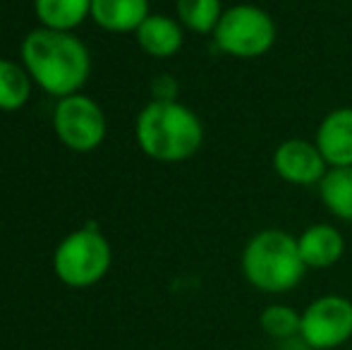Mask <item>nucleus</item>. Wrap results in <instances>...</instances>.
Masks as SVG:
<instances>
[{"label": "nucleus", "instance_id": "nucleus-3", "mask_svg": "<svg viewBox=\"0 0 352 350\" xmlns=\"http://www.w3.org/2000/svg\"><path fill=\"white\" fill-rule=\"evenodd\" d=\"M242 278L264 295H285L305 281L297 235L285 228H261L245 243L240 254Z\"/></svg>", "mask_w": 352, "mask_h": 350}, {"label": "nucleus", "instance_id": "nucleus-13", "mask_svg": "<svg viewBox=\"0 0 352 350\" xmlns=\"http://www.w3.org/2000/svg\"><path fill=\"white\" fill-rule=\"evenodd\" d=\"M38 27L74 32L91 19V0H34Z\"/></svg>", "mask_w": 352, "mask_h": 350}, {"label": "nucleus", "instance_id": "nucleus-14", "mask_svg": "<svg viewBox=\"0 0 352 350\" xmlns=\"http://www.w3.org/2000/svg\"><path fill=\"white\" fill-rule=\"evenodd\" d=\"M319 199L333 219L352 223V166L329 168L319 182Z\"/></svg>", "mask_w": 352, "mask_h": 350}, {"label": "nucleus", "instance_id": "nucleus-2", "mask_svg": "<svg viewBox=\"0 0 352 350\" xmlns=\"http://www.w3.org/2000/svg\"><path fill=\"white\" fill-rule=\"evenodd\" d=\"M135 140L151 161L182 164L199 154L204 122L182 101H148L137 116Z\"/></svg>", "mask_w": 352, "mask_h": 350}, {"label": "nucleus", "instance_id": "nucleus-4", "mask_svg": "<svg viewBox=\"0 0 352 350\" xmlns=\"http://www.w3.org/2000/svg\"><path fill=\"white\" fill-rule=\"evenodd\" d=\"M213 46L235 61L264 58L278 39V27L271 12L254 3H237L223 10L221 22L211 34Z\"/></svg>", "mask_w": 352, "mask_h": 350}, {"label": "nucleus", "instance_id": "nucleus-7", "mask_svg": "<svg viewBox=\"0 0 352 350\" xmlns=\"http://www.w3.org/2000/svg\"><path fill=\"white\" fill-rule=\"evenodd\" d=\"M352 338V300L340 293L314 298L302 309L300 341L309 350H336Z\"/></svg>", "mask_w": 352, "mask_h": 350}, {"label": "nucleus", "instance_id": "nucleus-17", "mask_svg": "<svg viewBox=\"0 0 352 350\" xmlns=\"http://www.w3.org/2000/svg\"><path fill=\"white\" fill-rule=\"evenodd\" d=\"M302 327V309H295L287 303H271L261 309L259 314V329L271 341H292L300 338Z\"/></svg>", "mask_w": 352, "mask_h": 350}, {"label": "nucleus", "instance_id": "nucleus-12", "mask_svg": "<svg viewBox=\"0 0 352 350\" xmlns=\"http://www.w3.org/2000/svg\"><path fill=\"white\" fill-rule=\"evenodd\" d=\"M148 14V0H91V22L111 34H135Z\"/></svg>", "mask_w": 352, "mask_h": 350}, {"label": "nucleus", "instance_id": "nucleus-16", "mask_svg": "<svg viewBox=\"0 0 352 350\" xmlns=\"http://www.w3.org/2000/svg\"><path fill=\"white\" fill-rule=\"evenodd\" d=\"M223 0H175V17L185 32L211 36L223 17Z\"/></svg>", "mask_w": 352, "mask_h": 350}, {"label": "nucleus", "instance_id": "nucleus-8", "mask_svg": "<svg viewBox=\"0 0 352 350\" xmlns=\"http://www.w3.org/2000/svg\"><path fill=\"white\" fill-rule=\"evenodd\" d=\"M271 166L283 182L295 187L319 185L324 175L329 173V164L321 156L319 146L311 140H302V137L283 140L274 149Z\"/></svg>", "mask_w": 352, "mask_h": 350}, {"label": "nucleus", "instance_id": "nucleus-1", "mask_svg": "<svg viewBox=\"0 0 352 350\" xmlns=\"http://www.w3.org/2000/svg\"><path fill=\"white\" fill-rule=\"evenodd\" d=\"M19 61L34 87L58 98L72 96L91 77V51L74 32L36 27L22 39Z\"/></svg>", "mask_w": 352, "mask_h": 350}, {"label": "nucleus", "instance_id": "nucleus-5", "mask_svg": "<svg viewBox=\"0 0 352 350\" xmlns=\"http://www.w3.org/2000/svg\"><path fill=\"white\" fill-rule=\"evenodd\" d=\"M111 266V240L91 223L67 233L53 252V274L67 288H91L101 283Z\"/></svg>", "mask_w": 352, "mask_h": 350}, {"label": "nucleus", "instance_id": "nucleus-11", "mask_svg": "<svg viewBox=\"0 0 352 350\" xmlns=\"http://www.w3.org/2000/svg\"><path fill=\"white\" fill-rule=\"evenodd\" d=\"M137 46L156 61H168L177 56L185 46V27L177 22V17L163 12H151L135 32Z\"/></svg>", "mask_w": 352, "mask_h": 350}, {"label": "nucleus", "instance_id": "nucleus-15", "mask_svg": "<svg viewBox=\"0 0 352 350\" xmlns=\"http://www.w3.org/2000/svg\"><path fill=\"white\" fill-rule=\"evenodd\" d=\"M34 94V82L22 61L0 58V111L17 113L29 103Z\"/></svg>", "mask_w": 352, "mask_h": 350}, {"label": "nucleus", "instance_id": "nucleus-9", "mask_svg": "<svg viewBox=\"0 0 352 350\" xmlns=\"http://www.w3.org/2000/svg\"><path fill=\"white\" fill-rule=\"evenodd\" d=\"M314 144L329 168L352 166V106H338L329 111L316 125Z\"/></svg>", "mask_w": 352, "mask_h": 350}, {"label": "nucleus", "instance_id": "nucleus-6", "mask_svg": "<svg viewBox=\"0 0 352 350\" xmlns=\"http://www.w3.org/2000/svg\"><path fill=\"white\" fill-rule=\"evenodd\" d=\"M53 132L65 149L74 154H91L106 142L108 118L101 103L79 91L56 101Z\"/></svg>", "mask_w": 352, "mask_h": 350}, {"label": "nucleus", "instance_id": "nucleus-18", "mask_svg": "<svg viewBox=\"0 0 352 350\" xmlns=\"http://www.w3.org/2000/svg\"><path fill=\"white\" fill-rule=\"evenodd\" d=\"M177 85L175 77L170 75H158L151 82V101H177Z\"/></svg>", "mask_w": 352, "mask_h": 350}, {"label": "nucleus", "instance_id": "nucleus-10", "mask_svg": "<svg viewBox=\"0 0 352 350\" xmlns=\"http://www.w3.org/2000/svg\"><path fill=\"white\" fill-rule=\"evenodd\" d=\"M302 262L311 271L331 269L343 259L345 254V235L333 223H311L297 235Z\"/></svg>", "mask_w": 352, "mask_h": 350}]
</instances>
